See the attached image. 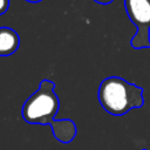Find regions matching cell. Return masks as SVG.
<instances>
[{"label":"cell","mask_w":150,"mask_h":150,"mask_svg":"<svg viewBox=\"0 0 150 150\" xmlns=\"http://www.w3.org/2000/svg\"><path fill=\"white\" fill-rule=\"evenodd\" d=\"M124 8L137 28L130 46L134 49L150 48V0H124Z\"/></svg>","instance_id":"3"},{"label":"cell","mask_w":150,"mask_h":150,"mask_svg":"<svg viewBox=\"0 0 150 150\" xmlns=\"http://www.w3.org/2000/svg\"><path fill=\"white\" fill-rule=\"evenodd\" d=\"M95 2H97V4H101V5H109V4H111L114 0H94Z\"/></svg>","instance_id":"6"},{"label":"cell","mask_w":150,"mask_h":150,"mask_svg":"<svg viewBox=\"0 0 150 150\" xmlns=\"http://www.w3.org/2000/svg\"><path fill=\"white\" fill-rule=\"evenodd\" d=\"M143 88L118 76L105 77L97 91V98L102 108L114 115L122 116L131 109L143 107Z\"/></svg>","instance_id":"2"},{"label":"cell","mask_w":150,"mask_h":150,"mask_svg":"<svg viewBox=\"0 0 150 150\" xmlns=\"http://www.w3.org/2000/svg\"><path fill=\"white\" fill-rule=\"evenodd\" d=\"M60 101L55 94V83L42 80L38 90L32 94L22 105L21 116L29 124L50 125L54 137L61 143H70L76 136V125L71 120H55Z\"/></svg>","instance_id":"1"},{"label":"cell","mask_w":150,"mask_h":150,"mask_svg":"<svg viewBox=\"0 0 150 150\" xmlns=\"http://www.w3.org/2000/svg\"><path fill=\"white\" fill-rule=\"evenodd\" d=\"M20 45L18 33L9 27H0V56L14 54Z\"/></svg>","instance_id":"4"},{"label":"cell","mask_w":150,"mask_h":150,"mask_svg":"<svg viewBox=\"0 0 150 150\" xmlns=\"http://www.w3.org/2000/svg\"><path fill=\"white\" fill-rule=\"evenodd\" d=\"M142 150H148V149H142Z\"/></svg>","instance_id":"8"},{"label":"cell","mask_w":150,"mask_h":150,"mask_svg":"<svg viewBox=\"0 0 150 150\" xmlns=\"http://www.w3.org/2000/svg\"><path fill=\"white\" fill-rule=\"evenodd\" d=\"M26 1H28V2H32V4H36V2H40L41 0H26Z\"/></svg>","instance_id":"7"},{"label":"cell","mask_w":150,"mask_h":150,"mask_svg":"<svg viewBox=\"0 0 150 150\" xmlns=\"http://www.w3.org/2000/svg\"><path fill=\"white\" fill-rule=\"evenodd\" d=\"M9 7V0H0V15L6 13Z\"/></svg>","instance_id":"5"}]
</instances>
